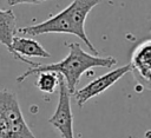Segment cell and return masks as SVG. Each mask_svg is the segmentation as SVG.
I'll use <instances>...</instances> for the list:
<instances>
[{
	"label": "cell",
	"mask_w": 151,
	"mask_h": 138,
	"mask_svg": "<svg viewBox=\"0 0 151 138\" xmlns=\"http://www.w3.org/2000/svg\"><path fill=\"white\" fill-rule=\"evenodd\" d=\"M66 46L68 47V54L63 60L52 64L34 63L33 66H31L27 71H25L17 78V83L20 84L29 75L38 74L40 72H55L64 78L70 94H73L80 80V77L86 71L93 67L110 68L117 64V59L111 55L100 57L85 52L78 42H68L66 44Z\"/></svg>",
	"instance_id": "obj_1"
},
{
	"label": "cell",
	"mask_w": 151,
	"mask_h": 138,
	"mask_svg": "<svg viewBox=\"0 0 151 138\" xmlns=\"http://www.w3.org/2000/svg\"><path fill=\"white\" fill-rule=\"evenodd\" d=\"M100 2L101 0H72V2L58 14L51 17L50 19L42 22L21 27L18 29V32L31 37H37L48 33L73 34L78 37L88 47L91 52L98 55L99 53L98 50L90 41L85 32V21L92 8Z\"/></svg>",
	"instance_id": "obj_2"
},
{
	"label": "cell",
	"mask_w": 151,
	"mask_h": 138,
	"mask_svg": "<svg viewBox=\"0 0 151 138\" xmlns=\"http://www.w3.org/2000/svg\"><path fill=\"white\" fill-rule=\"evenodd\" d=\"M0 138H35L21 113L17 94L0 90Z\"/></svg>",
	"instance_id": "obj_3"
},
{
	"label": "cell",
	"mask_w": 151,
	"mask_h": 138,
	"mask_svg": "<svg viewBox=\"0 0 151 138\" xmlns=\"http://www.w3.org/2000/svg\"><path fill=\"white\" fill-rule=\"evenodd\" d=\"M59 75V99L55 107L54 113L50 117L48 123L55 127L63 138H74V130H73V114L71 110V99L70 92L67 90L66 83L64 78Z\"/></svg>",
	"instance_id": "obj_4"
},
{
	"label": "cell",
	"mask_w": 151,
	"mask_h": 138,
	"mask_svg": "<svg viewBox=\"0 0 151 138\" xmlns=\"http://www.w3.org/2000/svg\"><path fill=\"white\" fill-rule=\"evenodd\" d=\"M127 72H130V65H124L120 67H117L98 78H96L94 80L90 81L87 85H85L84 87L76 90L73 92V96L76 98V101L78 104L79 107H83L85 105V103H87L91 98L103 93L104 91H106L109 87H111L113 84H116L123 75H125Z\"/></svg>",
	"instance_id": "obj_5"
},
{
	"label": "cell",
	"mask_w": 151,
	"mask_h": 138,
	"mask_svg": "<svg viewBox=\"0 0 151 138\" xmlns=\"http://www.w3.org/2000/svg\"><path fill=\"white\" fill-rule=\"evenodd\" d=\"M129 65L138 84L151 90V39L143 40L134 47Z\"/></svg>",
	"instance_id": "obj_6"
},
{
	"label": "cell",
	"mask_w": 151,
	"mask_h": 138,
	"mask_svg": "<svg viewBox=\"0 0 151 138\" xmlns=\"http://www.w3.org/2000/svg\"><path fill=\"white\" fill-rule=\"evenodd\" d=\"M9 53H12L15 59L25 64H28L29 66H33L34 61L27 58H32V57L50 58L51 57L50 52H47L37 40L32 38H26V37H14Z\"/></svg>",
	"instance_id": "obj_7"
},
{
	"label": "cell",
	"mask_w": 151,
	"mask_h": 138,
	"mask_svg": "<svg viewBox=\"0 0 151 138\" xmlns=\"http://www.w3.org/2000/svg\"><path fill=\"white\" fill-rule=\"evenodd\" d=\"M17 32L18 29L14 12L12 9L0 8V44H2L8 51H11L12 41Z\"/></svg>",
	"instance_id": "obj_8"
},
{
	"label": "cell",
	"mask_w": 151,
	"mask_h": 138,
	"mask_svg": "<svg viewBox=\"0 0 151 138\" xmlns=\"http://www.w3.org/2000/svg\"><path fill=\"white\" fill-rule=\"evenodd\" d=\"M59 84V75L55 72H40L35 86L44 93H53Z\"/></svg>",
	"instance_id": "obj_9"
},
{
	"label": "cell",
	"mask_w": 151,
	"mask_h": 138,
	"mask_svg": "<svg viewBox=\"0 0 151 138\" xmlns=\"http://www.w3.org/2000/svg\"><path fill=\"white\" fill-rule=\"evenodd\" d=\"M48 0H7V4L9 6H14V5H20V4H32V5H38L41 2H45Z\"/></svg>",
	"instance_id": "obj_10"
}]
</instances>
